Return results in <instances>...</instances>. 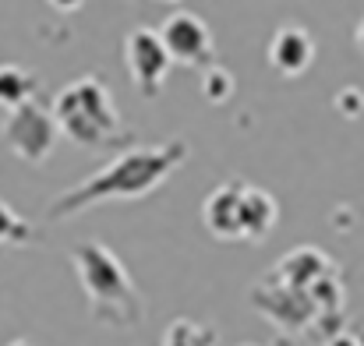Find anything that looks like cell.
I'll use <instances>...</instances> for the list:
<instances>
[{"label": "cell", "mask_w": 364, "mask_h": 346, "mask_svg": "<svg viewBox=\"0 0 364 346\" xmlns=\"http://www.w3.org/2000/svg\"><path fill=\"white\" fill-rule=\"evenodd\" d=\"M184 159H188V141H181V138H170L159 145H141V148H124L100 173H92L78 188H68L64 195H57V202L46 209V220L57 223V220H71V216H78L92 205H103V202L145 198L159 184H166V177Z\"/></svg>", "instance_id": "6da1fadb"}, {"label": "cell", "mask_w": 364, "mask_h": 346, "mask_svg": "<svg viewBox=\"0 0 364 346\" xmlns=\"http://www.w3.org/2000/svg\"><path fill=\"white\" fill-rule=\"evenodd\" d=\"M71 265L85 286L89 315L110 329H138L145 322V301L124 269V261L100 240H82L71 251Z\"/></svg>", "instance_id": "7a4b0ae2"}, {"label": "cell", "mask_w": 364, "mask_h": 346, "mask_svg": "<svg viewBox=\"0 0 364 346\" xmlns=\"http://www.w3.org/2000/svg\"><path fill=\"white\" fill-rule=\"evenodd\" d=\"M50 117L57 131L78 141L82 148H110L127 138V127L114 107V96L96 75H85L64 85L53 99Z\"/></svg>", "instance_id": "3957f363"}, {"label": "cell", "mask_w": 364, "mask_h": 346, "mask_svg": "<svg viewBox=\"0 0 364 346\" xmlns=\"http://www.w3.org/2000/svg\"><path fill=\"white\" fill-rule=\"evenodd\" d=\"M251 304H255V311L262 315V318H269L279 333H287V336H297V333H304V336H311V340H322V336H336L340 329H333L329 325V315H322L318 308H315V301H311V293L308 290H297V286H287V283H279V279H272V276H265L255 290H251Z\"/></svg>", "instance_id": "277c9868"}, {"label": "cell", "mask_w": 364, "mask_h": 346, "mask_svg": "<svg viewBox=\"0 0 364 346\" xmlns=\"http://www.w3.org/2000/svg\"><path fill=\"white\" fill-rule=\"evenodd\" d=\"M0 131H4L7 148L18 159H25L28 166H39L43 159H50L53 148H57V138H60L50 110L39 107L36 99L25 103V107H18V110H11V114L4 117V127Z\"/></svg>", "instance_id": "5b68a950"}, {"label": "cell", "mask_w": 364, "mask_h": 346, "mask_svg": "<svg viewBox=\"0 0 364 346\" xmlns=\"http://www.w3.org/2000/svg\"><path fill=\"white\" fill-rule=\"evenodd\" d=\"M170 64H188V67H213L216 64V43L209 25L195 14V11H170L163 18V25L156 28Z\"/></svg>", "instance_id": "8992f818"}, {"label": "cell", "mask_w": 364, "mask_h": 346, "mask_svg": "<svg viewBox=\"0 0 364 346\" xmlns=\"http://www.w3.org/2000/svg\"><path fill=\"white\" fill-rule=\"evenodd\" d=\"M124 64H127L134 89L145 99H156L170 75V57H166L156 28H131L124 36Z\"/></svg>", "instance_id": "52a82bcc"}, {"label": "cell", "mask_w": 364, "mask_h": 346, "mask_svg": "<svg viewBox=\"0 0 364 346\" xmlns=\"http://www.w3.org/2000/svg\"><path fill=\"white\" fill-rule=\"evenodd\" d=\"M315 60V39L308 28L301 25H283L272 32L269 39V64L272 71H279L283 78H297L311 67Z\"/></svg>", "instance_id": "ba28073f"}, {"label": "cell", "mask_w": 364, "mask_h": 346, "mask_svg": "<svg viewBox=\"0 0 364 346\" xmlns=\"http://www.w3.org/2000/svg\"><path fill=\"white\" fill-rule=\"evenodd\" d=\"M333 272H336V265H333L318 247L304 244V247H294L287 258H279V265H276L269 276L279 279V283H287V286L311 290L318 279H326V276H333Z\"/></svg>", "instance_id": "9c48e42d"}, {"label": "cell", "mask_w": 364, "mask_h": 346, "mask_svg": "<svg viewBox=\"0 0 364 346\" xmlns=\"http://www.w3.org/2000/svg\"><path fill=\"white\" fill-rule=\"evenodd\" d=\"M241 195L244 184L241 180H227L220 184L205 205H202V220H205V230L220 240H241V230H237V216H241Z\"/></svg>", "instance_id": "30bf717a"}, {"label": "cell", "mask_w": 364, "mask_h": 346, "mask_svg": "<svg viewBox=\"0 0 364 346\" xmlns=\"http://www.w3.org/2000/svg\"><path fill=\"white\" fill-rule=\"evenodd\" d=\"M276 202L269 191L262 188H251L244 184V195H241V216H237V230H241V240H262L265 233L276 227Z\"/></svg>", "instance_id": "8fae6325"}, {"label": "cell", "mask_w": 364, "mask_h": 346, "mask_svg": "<svg viewBox=\"0 0 364 346\" xmlns=\"http://www.w3.org/2000/svg\"><path fill=\"white\" fill-rule=\"evenodd\" d=\"M36 99V75L18 64H0V107L11 114Z\"/></svg>", "instance_id": "7c38bea8"}, {"label": "cell", "mask_w": 364, "mask_h": 346, "mask_svg": "<svg viewBox=\"0 0 364 346\" xmlns=\"http://www.w3.org/2000/svg\"><path fill=\"white\" fill-rule=\"evenodd\" d=\"M36 230L28 220H21L18 212H11L4 202H0V247H21V244H32Z\"/></svg>", "instance_id": "4fadbf2b"}, {"label": "cell", "mask_w": 364, "mask_h": 346, "mask_svg": "<svg viewBox=\"0 0 364 346\" xmlns=\"http://www.w3.org/2000/svg\"><path fill=\"white\" fill-rule=\"evenodd\" d=\"M202 96L209 99V103H227L230 96H234V75L230 71H223L220 64H213V67H205L202 71Z\"/></svg>", "instance_id": "5bb4252c"}, {"label": "cell", "mask_w": 364, "mask_h": 346, "mask_svg": "<svg viewBox=\"0 0 364 346\" xmlns=\"http://www.w3.org/2000/svg\"><path fill=\"white\" fill-rule=\"evenodd\" d=\"M213 343H216V336L209 329H202L195 322H173L166 329V343L163 346H213Z\"/></svg>", "instance_id": "9a60e30c"}, {"label": "cell", "mask_w": 364, "mask_h": 346, "mask_svg": "<svg viewBox=\"0 0 364 346\" xmlns=\"http://www.w3.org/2000/svg\"><path fill=\"white\" fill-rule=\"evenodd\" d=\"M336 107L343 110V117H361L364 110V96L358 89H343L340 96H336Z\"/></svg>", "instance_id": "2e32d148"}, {"label": "cell", "mask_w": 364, "mask_h": 346, "mask_svg": "<svg viewBox=\"0 0 364 346\" xmlns=\"http://www.w3.org/2000/svg\"><path fill=\"white\" fill-rule=\"evenodd\" d=\"M326 346H364V336L361 333H354V329H340Z\"/></svg>", "instance_id": "e0dca14e"}, {"label": "cell", "mask_w": 364, "mask_h": 346, "mask_svg": "<svg viewBox=\"0 0 364 346\" xmlns=\"http://www.w3.org/2000/svg\"><path fill=\"white\" fill-rule=\"evenodd\" d=\"M354 39H358V50L364 53V18H361V25H358V32H354Z\"/></svg>", "instance_id": "ac0fdd59"}, {"label": "cell", "mask_w": 364, "mask_h": 346, "mask_svg": "<svg viewBox=\"0 0 364 346\" xmlns=\"http://www.w3.org/2000/svg\"><path fill=\"white\" fill-rule=\"evenodd\" d=\"M7 346H32V343H25V340H14V343H7Z\"/></svg>", "instance_id": "d6986e66"}]
</instances>
